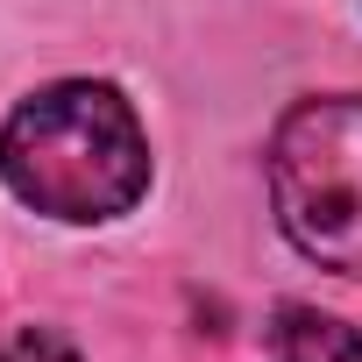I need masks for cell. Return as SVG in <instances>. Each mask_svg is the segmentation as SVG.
<instances>
[{
  "label": "cell",
  "mask_w": 362,
  "mask_h": 362,
  "mask_svg": "<svg viewBox=\"0 0 362 362\" xmlns=\"http://www.w3.org/2000/svg\"><path fill=\"white\" fill-rule=\"evenodd\" d=\"M0 362H78V348L57 327H22L8 348H0Z\"/></svg>",
  "instance_id": "4"
},
{
  "label": "cell",
  "mask_w": 362,
  "mask_h": 362,
  "mask_svg": "<svg viewBox=\"0 0 362 362\" xmlns=\"http://www.w3.org/2000/svg\"><path fill=\"white\" fill-rule=\"evenodd\" d=\"M270 362H362V334L320 305H284L270 327Z\"/></svg>",
  "instance_id": "3"
},
{
  "label": "cell",
  "mask_w": 362,
  "mask_h": 362,
  "mask_svg": "<svg viewBox=\"0 0 362 362\" xmlns=\"http://www.w3.org/2000/svg\"><path fill=\"white\" fill-rule=\"evenodd\" d=\"M0 185L64 228L121 221L149 192V135L100 78L43 86L0 121Z\"/></svg>",
  "instance_id": "1"
},
{
  "label": "cell",
  "mask_w": 362,
  "mask_h": 362,
  "mask_svg": "<svg viewBox=\"0 0 362 362\" xmlns=\"http://www.w3.org/2000/svg\"><path fill=\"white\" fill-rule=\"evenodd\" d=\"M263 170L284 242L334 277H362V93L298 100L270 128Z\"/></svg>",
  "instance_id": "2"
}]
</instances>
